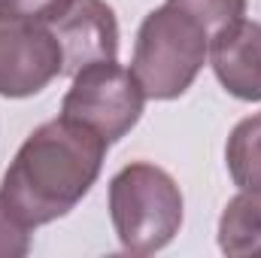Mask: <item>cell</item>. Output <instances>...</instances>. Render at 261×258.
<instances>
[{
	"mask_svg": "<svg viewBox=\"0 0 261 258\" xmlns=\"http://www.w3.org/2000/svg\"><path fill=\"white\" fill-rule=\"evenodd\" d=\"M107 140L73 119H52L34 131L0 179V200L28 228L76 210L107 158Z\"/></svg>",
	"mask_w": 261,
	"mask_h": 258,
	"instance_id": "6da1fadb",
	"label": "cell"
},
{
	"mask_svg": "<svg viewBox=\"0 0 261 258\" xmlns=\"http://www.w3.org/2000/svg\"><path fill=\"white\" fill-rule=\"evenodd\" d=\"M210 58V34L203 24L173 3L152 9L134 43L130 73L149 100L182 97Z\"/></svg>",
	"mask_w": 261,
	"mask_h": 258,
	"instance_id": "7a4b0ae2",
	"label": "cell"
},
{
	"mask_svg": "<svg viewBox=\"0 0 261 258\" xmlns=\"http://www.w3.org/2000/svg\"><path fill=\"white\" fill-rule=\"evenodd\" d=\"M110 216L128 255H152L182 228V192L167 170L134 161L110 179Z\"/></svg>",
	"mask_w": 261,
	"mask_h": 258,
	"instance_id": "3957f363",
	"label": "cell"
},
{
	"mask_svg": "<svg viewBox=\"0 0 261 258\" xmlns=\"http://www.w3.org/2000/svg\"><path fill=\"white\" fill-rule=\"evenodd\" d=\"M146 107V91L137 76L119 61H94L73 76L61 100V116L91 128L107 143H119Z\"/></svg>",
	"mask_w": 261,
	"mask_h": 258,
	"instance_id": "277c9868",
	"label": "cell"
},
{
	"mask_svg": "<svg viewBox=\"0 0 261 258\" xmlns=\"http://www.w3.org/2000/svg\"><path fill=\"white\" fill-rule=\"evenodd\" d=\"M61 73L64 55L55 31L0 3V97H34Z\"/></svg>",
	"mask_w": 261,
	"mask_h": 258,
	"instance_id": "5b68a950",
	"label": "cell"
},
{
	"mask_svg": "<svg viewBox=\"0 0 261 258\" xmlns=\"http://www.w3.org/2000/svg\"><path fill=\"white\" fill-rule=\"evenodd\" d=\"M52 31L64 55L67 76H76L94 61H116L119 55V21L113 6L103 0H76Z\"/></svg>",
	"mask_w": 261,
	"mask_h": 258,
	"instance_id": "8992f818",
	"label": "cell"
},
{
	"mask_svg": "<svg viewBox=\"0 0 261 258\" xmlns=\"http://www.w3.org/2000/svg\"><path fill=\"white\" fill-rule=\"evenodd\" d=\"M210 64L237 100H261V21L240 18L210 37Z\"/></svg>",
	"mask_w": 261,
	"mask_h": 258,
	"instance_id": "52a82bcc",
	"label": "cell"
},
{
	"mask_svg": "<svg viewBox=\"0 0 261 258\" xmlns=\"http://www.w3.org/2000/svg\"><path fill=\"white\" fill-rule=\"evenodd\" d=\"M219 249L228 258L261 255V192H243L228 200L219 219Z\"/></svg>",
	"mask_w": 261,
	"mask_h": 258,
	"instance_id": "ba28073f",
	"label": "cell"
},
{
	"mask_svg": "<svg viewBox=\"0 0 261 258\" xmlns=\"http://www.w3.org/2000/svg\"><path fill=\"white\" fill-rule=\"evenodd\" d=\"M225 161L237 189L261 192V113L234 125L225 146Z\"/></svg>",
	"mask_w": 261,
	"mask_h": 258,
	"instance_id": "9c48e42d",
	"label": "cell"
},
{
	"mask_svg": "<svg viewBox=\"0 0 261 258\" xmlns=\"http://www.w3.org/2000/svg\"><path fill=\"white\" fill-rule=\"evenodd\" d=\"M167 3L179 6L182 12L197 18L210 37L246 15V0H167Z\"/></svg>",
	"mask_w": 261,
	"mask_h": 258,
	"instance_id": "30bf717a",
	"label": "cell"
},
{
	"mask_svg": "<svg viewBox=\"0 0 261 258\" xmlns=\"http://www.w3.org/2000/svg\"><path fill=\"white\" fill-rule=\"evenodd\" d=\"M9 12L28 18V21H37V24H55L58 18H64L67 9L76 3V0H0Z\"/></svg>",
	"mask_w": 261,
	"mask_h": 258,
	"instance_id": "8fae6325",
	"label": "cell"
},
{
	"mask_svg": "<svg viewBox=\"0 0 261 258\" xmlns=\"http://www.w3.org/2000/svg\"><path fill=\"white\" fill-rule=\"evenodd\" d=\"M31 249V228L18 222L0 200V258H24Z\"/></svg>",
	"mask_w": 261,
	"mask_h": 258,
	"instance_id": "7c38bea8",
	"label": "cell"
}]
</instances>
